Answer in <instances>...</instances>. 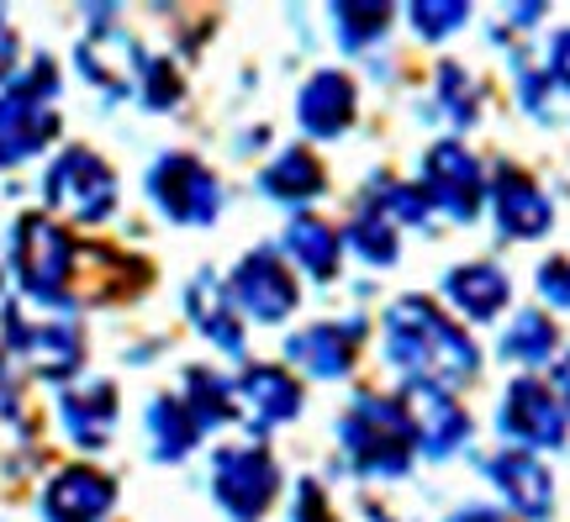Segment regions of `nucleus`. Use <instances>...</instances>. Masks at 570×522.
I'll list each match as a JSON object with an SVG mask.
<instances>
[{"label":"nucleus","instance_id":"nucleus-1","mask_svg":"<svg viewBox=\"0 0 570 522\" xmlns=\"http://www.w3.org/2000/svg\"><path fill=\"white\" fill-rule=\"evenodd\" d=\"M381 338H386V360L407 375V381L439 385V391H460L481 375V348L460 322L449 317L433 296H396L381 317Z\"/></svg>","mask_w":570,"mask_h":522},{"label":"nucleus","instance_id":"nucleus-2","mask_svg":"<svg viewBox=\"0 0 570 522\" xmlns=\"http://www.w3.org/2000/svg\"><path fill=\"white\" fill-rule=\"evenodd\" d=\"M0 348L27 375L53 381V385H69L85 364L80 322L69 317V312L32 306V302H6V312H0Z\"/></svg>","mask_w":570,"mask_h":522},{"label":"nucleus","instance_id":"nucleus-3","mask_svg":"<svg viewBox=\"0 0 570 522\" xmlns=\"http://www.w3.org/2000/svg\"><path fill=\"white\" fill-rule=\"evenodd\" d=\"M338 443H344L348 470L370 481H402L417 454L396 396H381V391H360L348 402V412L338 417Z\"/></svg>","mask_w":570,"mask_h":522},{"label":"nucleus","instance_id":"nucleus-4","mask_svg":"<svg viewBox=\"0 0 570 522\" xmlns=\"http://www.w3.org/2000/svg\"><path fill=\"white\" fill-rule=\"evenodd\" d=\"M75 269H80V243L69 238L48 211H21L11 221V275L21 285V302L63 312Z\"/></svg>","mask_w":570,"mask_h":522},{"label":"nucleus","instance_id":"nucleus-5","mask_svg":"<svg viewBox=\"0 0 570 522\" xmlns=\"http://www.w3.org/2000/svg\"><path fill=\"white\" fill-rule=\"evenodd\" d=\"M53 101H59V63L48 53L27 59L11 80L0 85V142H6V154L17 164L42 154L48 142L59 138Z\"/></svg>","mask_w":570,"mask_h":522},{"label":"nucleus","instance_id":"nucleus-6","mask_svg":"<svg viewBox=\"0 0 570 522\" xmlns=\"http://www.w3.org/2000/svg\"><path fill=\"white\" fill-rule=\"evenodd\" d=\"M42 201H48V217L53 221H85V227H96L117 211L122 201V185H117V169L96 154V148H63L53 154V164L42 169Z\"/></svg>","mask_w":570,"mask_h":522},{"label":"nucleus","instance_id":"nucleus-7","mask_svg":"<svg viewBox=\"0 0 570 522\" xmlns=\"http://www.w3.org/2000/svg\"><path fill=\"white\" fill-rule=\"evenodd\" d=\"M212 496L227 522H265L281 496V464L265 443H227L212 454Z\"/></svg>","mask_w":570,"mask_h":522},{"label":"nucleus","instance_id":"nucleus-8","mask_svg":"<svg viewBox=\"0 0 570 522\" xmlns=\"http://www.w3.org/2000/svg\"><path fill=\"white\" fill-rule=\"evenodd\" d=\"M142 190L175 227H212L223 217V180L196 154H159L142 175Z\"/></svg>","mask_w":570,"mask_h":522},{"label":"nucleus","instance_id":"nucleus-9","mask_svg":"<svg viewBox=\"0 0 570 522\" xmlns=\"http://www.w3.org/2000/svg\"><path fill=\"white\" fill-rule=\"evenodd\" d=\"M85 17H90V32H85L80 48H75L80 75L96 85L101 96H111V101L138 96L142 63H148V53L138 48V38L117 27V11H111V6H96V11H85Z\"/></svg>","mask_w":570,"mask_h":522},{"label":"nucleus","instance_id":"nucleus-10","mask_svg":"<svg viewBox=\"0 0 570 522\" xmlns=\"http://www.w3.org/2000/svg\"><path fill=\"white\" fill-rule=\"evenodd\" d=\"M423 196L428 206L449 221H475L481 217V201H487V169L470 154L460 138L433 142L423 154Z\"/></svg>","mask_w":570,"mask_h":522},{"label":"nucleus","instance_id":"nucleus-11","mask_svg":"<svg viewBox=\"0 0 570 522\" xmlns=\"http://www.w3.org/2000/svg\"><path fill=\"white\" fill-rule=\"evenodd\" d=\"M223 285H227V296H233V306H238V317L265 322V327L285 322L296 312V302H302L296 275H291V264L275 248H248Z\"/></svg>","mask_w":570,"mask_h":522},{"label":"nucleus","instance_id":"nucleus-12","mask_svg":"<svg viewBox=\"0 0 570 522\" xmlns=\"http://www.w3.org/2000/svg\"><path fill=\"white\" fill-rule=\"evenodd\" d=\"M497 427H502V439L512 449H523V454H539V449H560L570 439V417L560 396H554L544 381H533V375H518L508 385V396L497 406Z\"/></svg>","mask_w":570,"mask_h":522},{"label":"nucleus","instance_id":"nucleus-13","mask_svg":"<svg viewBox=\"0 0 570 522\" xmlns=\"http://www.w3.org/2000/svg\"><path fill=\"white\" fill-rule=\"evenodd\" d=\"M396 406H402V417H407V433H412V449H417V454L449 460L454 449H465L470 412L454 402V391H439V385H423V381H402Z\"/></svg>","mask_w":570,"mask_h":522},{"label":"nucleus","instance_id":"nucleus-14","mask_svg":"<svg viewBox=\"0 0 570 522\" xmlns=\"http://www.w3.org/2000/svg\"><path fill=\"white\" fill-rule=\"evenodd\" d=\"M227 385H233V422H244L248 433H275V427L302 417V381L281 364H248Z\"/></svg>","mask_w":570,"mask_h":522},{"label":"nucleus","instance_id":"nucleus-15","mask_svg":"<svg viewBox=\"0 0 570 522\" xmlns=\"http://www.w3.org/2000/svg\"><path fill=\"white\" fill-rule=\"evenodd\" d=\"M487 201L497 233L508 243H533L554 227V206L544 196V185L533 180L529 169H518V164H497V175L487 180Z\"/></svg>","mask_w":570,"mask_h":522},{"label":"nucleus","instance_id":"nucleus-16","mask_svg":"<svg viewBox=\"0 0 570 522\" xmlns=\"http://www.w3.org/2000/svg\"><path fill=\"white\" fill-rule=\"evenodd\" d=\"M481 475H487L502 502L518 512L523 522H550L554 518V475L539 454H523V449H497L481 460Z\"/></svg>","mask_w":570,"mask_h":522},{"label":"nucleus","instance_id":"nucleus-17","mask_svg":"<svg viewBox=\"0 0 570 522\" xmlns=\"http://www.w3.org/2000/svg\"><path fill=\"white\" fill-rule=\"evenodd\" d=\"M360 343H365V317L312 322V327L285 338V360L312 381H344L354 360H360Z\"/></svg>","mask_w":570,"mask_h":522},{"label":"nucleus","instance_id":"nucleus-18","mask_svg":"<svg viewBox=\"0 0 570 522\" xmlns=\"http://www.w3.org/2000/svg\"><path fill=\"white\" fill-rule=\"evenodd\" d=\"M117 506V481L101 464H63L42 485V522H106Z\"/></svg>","mask_w":570,"mask_h":522},{"label":"nucleus","instance_id":"nucleus-19","mask_svg":"<svg viewBox=\"0 0 570 522\" xmlns=\"http://www.w3.org/2000/svg\"><path fill=\"white\" fill-rule=\"evenodd\" d=\"M117 412H122V396H117V385L111 381H69L59 385V427L63 439L85 449V454H96L111 443L117 433Z\"/></svg>","mask_w":570,"mask_h":522},{"label":"nucleus","instance_id":"nucleus-20","mask_svg":"<svg viewBox=\"0 0 570 522\" xmlns=\"http://www.w3.org/2000/svg\"><path fill=\"white\" fill-rule=\"evenodd\" d=\"M354 111H360V90L344 69H317L312 80L296 90V121H302L306 138H344L354 127Z\"/></svg>","mask_w":570,"mask_h":522},{"label":"nucleus","instance_id":"nucleus-21","mask_svg":"<svg viewBox=\"0 0 570 522\" xmlns=\"http://www.w3.org/2000/svg\"><path fill=\"white\" fill-rule=\"evenodd\" d=\"M185 317L196 322V333H202L212 348H223V354H244V317H238V306L227 296V285L217 269H196L190 280H185Z\"/></svg>","mask_w":570,"mask_h":522},{"label":"nucleus","instance_id":"nucleus-22","mask_svg":"<svg viewBox=\"0 0 570 522\" xmlns=\"http://www.w3.org/2000/svg\"><path fill=\"white\" fill-rule=\"evenodd\" d=\"M439 290H444L449 312H460L465 322H497L508 312L512 280L497 259H470V264H454Z\"/></svg>","mask_w":570,"mask_h":522},{"label":"nucleus","instance_id":"nucleus-23","mask_svg":"<svg viewBox=\"0 0 570 522\" xmlns=\"http://www.w3.org/2000/svg\"><path fill=\"white\" fill-rule=\"evenodd\" d=\"M281 259L296 264L302 275L312 280H333L338 275V264H344V243H338V227L323 221L317 211H296V217L285 221V238H281Z\"/></svg>","mask_w":570,"mask_h":522},{"label":"nucleus","instance_id":"nucleus-24","mask_svg":"<svg viewBox=\"0 0 570 522\" xmlns=\"http://www.w3.org/2000/svg\"><path fill=\"white\" fill-rule=\"evenodd\" d=\"M259 190L281 206H306L327 190V175H323V164H317V154L296 142V148H281V154L259 169Z\"/></svg>","mask_w":570,"mask_h":522},{"label":"nucleus","instance_id":"nucleus-25","mask_svg":"<svg viewBox=\"0 0 570 522\" xmlns=\"http://www.w3.org/2000/svg\"><path fill=\"white\" fill-rule=\"evenodd\" d=\"M142 433H148V449H154V460L159 464H180L185 454L202 443V427H196V417L185 412V402L175 396V391H164V396L148 402V412H142Z\"/></svg>","mask_w":570,"mask_h":522},{"label":"nucleus","instance_id":"nucleus-26","mask_svg":"<svg viewBox=\"0 0 570 522\" xmlns=\"http://www.w3.org/2000/svg\"><path fill=\"white\" fill-rule=\"evenodd\" d=\"M560 354V327L544 306H523L518 317L508 322V333H502V360L523 364V370H539V364H550Z\"/></svg>","mask_w":570,"mask_h":522},{"label":"nucleus","instance_id":"nucleus-27","mask_svg":"<svg viewBox=\"0 0 570 522\" xmlns=\"http://www.w3.org/2000/svg\"><path fill=\"white\" fill-rule=\"evenodd\" d=\"M354 254L365 264H375V269H386V264H396V254H402V233H396V221L386 217V211H375L370 201L354 206V217H348L344 227V238Z\"/></svg>","mask_w":570,"mask_h":522},{"label":"nucleus","instance_id":"nucleus-28","mask_svg":"<svg viewBox=\"0 0 570 522\" xmlns=\"http://www.w3.org/2000/svg\"><path fill=\"white\" fill-rule=\"evenodd\" d=\"M180 402H185V412L196 417V427H202V433H212V427L233 422V385H227L217 370H206V364H190V370H185Z\"/></svg>","mask_w":570,"mask_h":522},{"label":"nucleus","instance_id":"nucleus-29","mask_svg":"<svg viewBox=\"0 0 570 522\" xmlns=\"http://www.w3.org/2000/svg\"><path fill=\"white\" fill-rule=\"evenodd\" d=\"M365 201L375 206V211H386L396 227H423L428 233V227L439 221V211H433L423 196V185H402V180H391V175H375V180H370Z\"/></svg>","mask_w":570,"mask_h":522},{"label":"nucleus","instance_id":"nucleus-30","mask_svg":"<svg viewBox=\"0 0 570 522\" xmlns=\"http://www.w3.org/2000/svg\"><path fill=\"white\" fill-rule=\"evenodd\" d=\"M327 17H333V27H338V42H344L348 53H360V48H370V42L386 38L391 21H396V11L381 6V0H338Z\"/></svg>","mask_w":570,"mask_h":522},{"label":"nucleus","instance_id":"nucleus-31","mask_svg":"<svg viewBox=\"0 0 570 522\" xmlns=\"http://www.w3.org/2000/svg\"><path fill=\"white\" fill-rule=\"evenodd\" d=\"M433 101H439V111H444L449 127H475V117H481V85L470 80L460 63H444V69H439Z\"/></svg>","mask_w":570,"mask_h":522},{"label":"nucleus","instance_id":"nucleus-32","mask_svg":"<svg viewBox=\"0 0 570 522\" xmlns=\"http://www.w3.org/2000/svg\"><path fill=\"white\" fill-rule=\"evenodd\" d=\"M407 21H412V32H417L423 42H444L470 21V6L465 0H412Z\"/></svg>","mask_w":570,"mask_h":522},{"label":"nucleus","instance_id":"nucleus-33","mask_svg":"<svg viewBox=\"0 0 570 522\" xmlns=\"http://www.w3.org/2000/svg\"><path fill=\"white\" fill-rule=\"evenodd\" d=\"M138 101L148 106V111H169V106L180 101V75H175V63L148 53V63H142V80H138Z\"/></svg>","mask_w":570,"mask_h":522},{"label":"nucleus","instance_id":"nucleus-34","mask_svg":"<svg viewBox=\"0 0 570 522\" xmlns=\"http://www.w3.org/2000/svg\"><path fill=\"white\" fill-rule=\"evenodd\" d=\"M518 101L539 121H554V85L533 59H518Z\"/></svg>","mask_w":570,"mask_h":522},{"label":"nucleus","instance_id":"nucleus-35","mask_svg":"<svg viewBox=\"0 0 570 522\" xmlns=\"http://www.w3.org/2000/svg\"><path fill=\"white\" fill-rule=\"evenodd\" d=\"M533 285H539V296H544L554 312H570V254H550V259L539 264Z\"/></svg>","mask_w":570,"mask_h":522},{"label":"nucleus","instance_id":"nucleus-36","mask_svg":"<svg viewBox=\"0 0 570 522\" xmlns=\"http://www.w3.org/2000/svg\"><path fill=\"white\" fill-rule=\"evenodd\" d=\"M291 522H338V512H333V502H327L323 481H296V496H291Z\"/></svg>","mask_w":570,"mask_h":522},{"label":"nucleus","instance_id":"nucleus-37","mask_svg":"<svg viewBox=\"0 0 570 522\" xmlns=\"http://www.w3.org/2000/svg\"><path fill=\"white\" fill-rule=\"evenodd\" d=\"M544 75H550L554 96H570V27H560L550 38V59H544Z\"/></svg>","mask_w":570,"mask_h":522},{"label":"nucleus","instance_id":"nucleus-38","mask_svg":"<svg viewBox=\"0 0 570 522\" xmlns=\"http://www.w3.org/2000/svg\"><path fill=\"white\" fill-rule=\"evenodd\" d=\"M17 75V32H11V21H0V85Z\"/></svg>","mask_w":570,"mask_h":522},{"label":"nucleus","instance_id":"nucleus-39","mask_svg":"<svg viewBox=\"0 0 570 522\" xmlns=\"http://www.w3.org/2000/svg\"><path fill=\"white\" fill-rule=\"evenodd\" d=\"M554 396H560V406H566V417H570V348H560L554 354V385H550Z\"/></svg>","mask_w":570,"mask_h":522},{"label":"nucleus","instance_id":"nucleus-40","mask_svg":"<svg viewBox=\"0 0 570 522\" xmlns=\"http://www.w3.org/2000/svg\"><path fill=\"white\" fill-rule=\"evenodd\" d=\"M449 522H502V512H491V506H460Z\"/></svg>","mask_w":570,"mask_h":522},{"label":"nucleus","instance_id":"nucleus-41","mask_svg":"<svg viewBox=\"0 0 570 522\" xmlns=\"http://www.w3.org/2000/svg\"><path fill=\"white\" fill-rule=\"evenodd\" d=\"M360 522H402V518H391V512H381V506H365V518Z\"/></svg>","mask_w":570,"mask_h":522},{"label":"nucleus","instance_id":"nucleus-42","mask_svg":"<svg viewBox=\"0 0 570 522\" xmlns=\"http://www.w3.org/2000/svg\"><path fill=\"white\" fill-rule=\"evenodd\" d=\"M0 290H6V264H0Z\"/></svg>","mask_w":570,"mask_h":522}]
</instances>
